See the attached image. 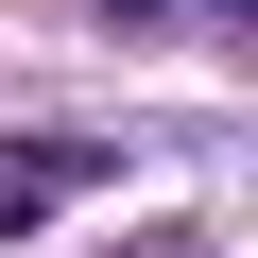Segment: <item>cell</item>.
<instances>
[{
	"label": "cell",
	"instance_id": "obj_3",
	"mask_svg": "<svg viewBox=\"0 0 258 258\" xmlns=\"http://www.w3.org/2000/svg\"><path fill=\"white\" fill-rule=\"evenodd\" d=\"M241 18H258V0H241Z\"/></svg>",
	"mask_w": 258,
	"mask_h": 258
},
{
	"label": "cell",
	"instance_id": "obj_2",
	"mask_svg": "<svg viewBox=\"0 0 258 258\" xmlns=\"http://www.w3.org/2000/svg\"><path fill=\"white\" fill-rule=\"evenodd\" d=\"M103 18H155V0H103Z\"/></svg>",
	"mask_w": 258,
	"mask_h": 258
},
{
	"label": "cell",
	"instance_id": "obj_1",
	"mask_svg": "<svg viewBox=\"0 0 258 258\" xmlns=\"http://www.w3.org/2000/svg\"><path fill=\"white\" fill-rule=\"evenodd\" d=\"M52 189H86V155H35V138L0 155V224H18V207H52Z\"/></svg>",
	"mask_w": 258,
	"mask_h": 258
}]
</instances>
